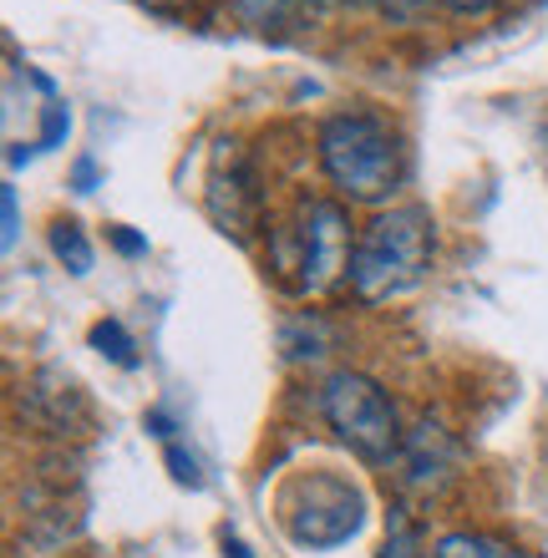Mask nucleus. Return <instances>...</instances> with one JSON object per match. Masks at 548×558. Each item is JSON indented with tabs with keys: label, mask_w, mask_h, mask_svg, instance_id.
<instances>
[{
	"label": "nucleus",
	"mask_w": 548,
	"mask_h": 558,
	"mask_svg": "<svg viewBox=\"0 0 548 558\" xmlns=\"http://www.w3.org/2000/svg\"><path fill=\"white\" fill-rule=\"evenodd\" d=\"M386 15H397V21H412V15H422L431 5V0H376Z\"/></svg>",
	"instance_id": "nucleus-10"
},
{
	"label": "nucleus",
	"mask_w": 548,
	"mask_h": 558,
	"mask_svg": "<svg viewBox=\"0 0 548 558\" xmlns=\"http://www.w3.org/2000/svg\"><path fill=\"white\" fill-rule=\"evenodd\" d=\"M92 345H97L102 355H112L118 366H137V355H133L137 345H133V336H127L118 320H97V325H92Z\"/></svg>",
	"instance_id": "nucleus-8"
},
{
	"label": "nucleus",
	"mask_w": 548,
	"mask_h": 558,
	"mask_svg": "<svg viewBox=\"0 0 548 558\" xmlns=\"http://www.w3.org/2000/svg\"><path fill=\"white\" fill-rule=\"evenodd\" d=\"M51 254H57L72 275H87L92 269V244H87V234H82V223L61 219L57 229H51Z\"/></svg>",
	"instance_id": "nucleus-7"
},
{
	"label": "nucleus",
	"mask_w": 548,
	"mask_h": 558,
	"mask_svg": "<svg viewBox=\"0 0 548 558\" xmlns=\"http://www.w3.org/2000/svg\"><path fill=\"white\" fill-rule=\"evenodd\" d=\"M320 412H326L330 432L366 462H386L401 452V422L397 407L381 386L361 376V371H336L320 391Z\"/></svg>",
	"instance_id": "nucleus-3"
},
{
	"label": "nucleus",
	"mask_w": 548,
	"mask_h": 558,
	"mask_svg": "<svg viewBox=\"0 0 548 558\" xmlns=\"http://www.w3.org/2000/svg\"><path fill=\"white\" fill-rule=\"evenodd\" d=\"M223 548H229V558H249V548L239 544V538H229V544H223Z\"/></svg>",
	"instance_id": "nucleus-13"
},
{
	"label": "nucleus",
	"mask_w": 548,
	"mask_h": 558,
	"mask_svg": "<svg viewBox=\"0 0 548 558\" xmlns=\"http://www.w3.org/2000/svg\"><path fill=\"white\" fill-rule=\"evenodd\" d=\"M0 204H5V250H15V239H21V208H15V189L0 193Z\"/></svg>",
	"instance_id": "nucleus-9"
},
{
	"label": "nucleus",
	"mask_w": 548,
	"mask_h": 558,
	"mask_svg": "<svg viewBox=\"0 0 548 558\" xmlns=\"http://www.w3.org/2000/svg\"><path fill=\"white\" fill-rule=\"evenodd\" d=\"M361 513H366L361 493L345 483V477H330V472L300 477V483L284 493V529L305 548L345 544V538L361 529Z\"/></svg>",
	"instance_id": "nucleus-4"
},
{
	"label": "nucleus",
	"mask_w": 548,
	"mask_h": 558,
	"mask_svg": "<svg viewBox=\"0 0 548 558\" xmlns=\"http://www.w3.org/2000/svg\"><path fill=\"white\" fill-rule=\"evenodd\" d=\"M447 11H462V15H477V11H492V5H503V0H442Z\"/></svg>",
	"instance_id": "nucleus-11"
},
{
	"label": "nucleus",
	"mask_w": 548,
	"mask_h": 558,
	"mask_svg": "<svg viewBox=\"0 0 548 558\" xmlns=\"http://www.w3.org/2000/svg\"><path fill=\"white\" fill-rule=\"evenodd\" d=\"M431 244H437V239H431L427 208L406 204V208L381 214V219L356 239V254H351V290H356L366 305H381L391 294L412 290L431 265Z\"/></svg>",
	"instance_id": "nucleus-2"
},
{
	"label": "nucleus",
	"mask_w": 548,
	"mask_h": 558,
	"mask_svg": "<svg viewBox=\"0 0 548 558\" xmlns=\"http://www.w3.org/2000/svg\"><path fill=\"white\" fill-rule=\"evenodd\" d=\"M431 558H523V548H513L508 538H498V533H442L437 538V548H431Z\"/></svg>",
	"instance_id": "nucleus-6"
},
{
	"label": "nucleus",
	"mask_w": 548,
	"mask_h": 558,
	"mask_svg": "<svg viewBox=\"0 0 548 558\" xmlns=\"http://www.w3.org/2000/svg\"><path fill=\"white\" fill-rule=\"evenodd\" d=\"M92 173H97V168H92V162H82V168H76V183H82V193L92 189Z\"/></svg>",
	"instance_id": "nucleus-12"
},
{
	"label": "nucleus",
	"mask_w": 548,
	"mask_h": 558,
	"mask_svg": "<svg viewBox=\"0 0 548 558\" xmlns=\"http://www.w3.org/2000/svg\"><path fill=\"white\" fill-rule=\"evenodd\" d=\"M320 162L351 204H381L401 183V137L376 112H336L320 128Z\"/></svg>",
	"instance_id": "nucleus-1"
},
{
	"label": "nucleus",
	"mask_w": 548,
	"mask_h": 558,
	"mask_svg": "<svg viewBox=\"0 0 548 558\" xmlns=\"http://www.w3.org/2000/svg\"><path fill=\"white\" fill-rule=\"evenodd\" d=\"M300 290H330L341 275H351V223H345L341 204H326V198H310L300 204Z\"/></svg>",
	"instance_id": "nucleus-5"
}]
</instances>
